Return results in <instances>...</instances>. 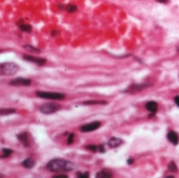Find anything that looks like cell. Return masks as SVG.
Listing matches in <instances>:
<instances>
[{
	"instance_id": "obj_1",
	"label": "cell",
	"mask_w": 179,
	"mask_h": 178,
	"mask_svg": "<svg viewBox=\"0 0 179 178\" xmlns=\"http://www.w3.org/2000/svg\"><path fill=\"white\" fill-rule=\"evenodd\" d=\"M46 168L51 172H69L75 170V166L69 160L61 159V158H55L47 163Z\"/></svg>"
},
{
	"instance_id": "obj_2",
	"label": "cell",
	"mask_w": 179,
	"mask_h": 178,
	"mask_svg": "<svg viewBox=\"0 0 179 178\" xmlns=\"http://www.w3.org/2000/svg\"><path fill=\"white\" fill-rule=\"evenodd\" d=\"M19 70V66L14 63L0 64V76H13Z\"/></svg>"
},
{
	"instance_id": "obj_3",
	"label": "cell",
	"mask_w": 179,
	"mask_h": 178,
	"mask_svg": "<svg viewBox=\"0 0 179 178\" xmlns=\"http://www.w3.org/2000/svg\"><path fill=\"white\" fill-rule=\"evenodd\" d=\"M37 96L46 100H64L65 94L59 93V92H45V91H37Z\"/></svg>"
},
{
	"instance_id": "obj_4",
	"label": "cell",
	"mask_w": 179,
	"mask_h": 178,
	"mask_svg": "<svg viewBox=\"0 0 179 178\" xmlns=\"http://www.w3.org/2000/svg\"><path fill=\"white\" fill-rule=\"evenodd\" d=\"M60 108H61L60 105L56 104V103H46V104H43L40 107V111L43 114H51L60 110Z\"/></svg>"
},
{
	"instance_id": "obj_5",
	"label": "cell",
	"mask_w": 179,
	"mask_h": 178,
	"mask_svg": "<svg viewBox=\"0 0 179 178\" xmlns=\"http://www.w3.org/2000/svg\"><path fill=\"white\" fill-rule=\"evenodd\" d=\"M99 127H101V123L99 122H91V123H89V124L83 125L82 127L80 128V130H81V132L86 133V132L95 131V130H97Z\"/></svg>"
},
{
	"instance_id": "obj_6",
	"label": "cell",
	"mask_w": 179,
	"mask_h": 178,
	"mask_svg": "<svg viewBox=\"0 0 179 178\" xmlns=\"http://www.w3.org/2000/svg\"><path fill=\"white\" fill-rule=\"evenodd\" d=\"M150 86V84H133L127 89L126 91L129 92V93H136V92L142 91L144 89L148 88Z\"/></svg>"
},
{
	"instance_id": "obj_7",
	"label": "cell",
	"mask_w": 179,
	"mask_h": 178,
	"mask_svg": "<svg viewBox=\"0 0 179 178\" xmlns=\"http://www.w3.org/2000/svg\"><path fill=\"white\" fill-rule=\"evenodd\" d=\"M31 84V80L24 79V78H17L9 82V85H12V86H29Z\"/></svg>"
},
{
	"instance_id": "obj_8",
	"label": "cell",
	"mask_w": 179,
	"mask_h": 178,
	"mask_svg": "<svg viewBox=\"0 0 179 178\" xmlns=\"http://www.w3.org/2000/svg\"><path fill=\"white\" fill-rule=\"evenodd\" d=\"M23 59L25 61H28V62H33L37 65H44L46 63V60L44 58H39V57H35V56H28V55H24L23 56Z\"/></svg>"
},
{
	"instance_id": "obj_9",
	"label": "cell",
	"mask_w": 179,
	"mask_h": 178,
	"mask_svg": "<svg viewBox=\"0 0 179 178\" xmlns=\"http://www.w3.org/2000/svg\"><path fill=\"white\" fill-rule=\"evenodd\" d=\"M146 109L148 110L152 115H154L157 112V110H158V104H157L156 102H154V101H150V102H148L146 104Z\"/></svg>"
},
{
	"instance_id": "obj_10",
	"label": "cell",
	"mask_w": 179,
	"mask_h": 178,
	"mask_svg": "<svg viewBox=\"0 0 179 178\" xmlns=\"http://www.w3.org/2000/svg\"><path fill=\"white\" fill-rule=\"evenodd\" d=\"M18 139L22 142L24 147H29V145H31V140H29V136L27 132H22V133L18 134Z\"/></svg>"
},
{
	"instance_id": "obj_11",
	"label": "cell",
	"mask_w": 179,
	"mask_h": 178,
	"mask_svg": "<svg viewBox=\"0 0 179 178\" xmlns=\"http://www.w3.org/2000/svg\"><path fill=\"white\" fill-rule=\"evenodd\" d=\"M167 138H168L169 142H172V144H173L174 146H177V145H178V142H179V136H178V134H177L176 132L170 131V132L168 133V135H167Z\"/></svg>"
},
{
	"instance_id": "obj_12",
	"label": "cell",
	"mask_w": 179,
	"mask_h": 178,
	"mask_svg": "<svg viewBox=\"0 0 179 178\" xmlns=\"http://www.w3.org/2000/svg\"><path fill=\"white\" fill-rule=\"evenodd\" d=\"M122 144H123V140L117 137H111L110 139L108 140V146L110 148H112V149H115V148L119 147Z\"/></svg>"
},
{
	"instance_id": "obj_13",
	"label": "cell",
	"mask_w": 179,
	"mask_h": 178,
	"mask_svg": "<svg viewBox=\"0 0 179 178\" xmlns=\"http://www.w3.org/2000/svg\"><path fill=\"white\" fill-rule=\"evenodd\" d=\"M35 160H33L31 158H26L25 160L22 161V166L26 169H31V168L35 167Z\"/></svg>"
},
{
	"instance_id": "obj_14",
	"label": "cell",
	"mask_w": 179,
	"mask_h": 178,
	"mask_svg": "<svg viewBox=\"0 0 179 178\" xmlns=\"http://www.w3.org/2000/svg\"><path fill=\"white\" fill-rule=\"evenodd\" d=\"M96 177L97 178H110L112 177V173L103 170V171H99V173L96 174Z\"/></svg>"
},
{
	"instance_id": "obj_15",
	"label": "cell",
	"mask_w": 179,
	"mask_h": 178,
	"mask_svg": "<svg viewBox=\"0 0 179 178\" xmlns=\"http://www.w3.org/2000/svg\"><path fill=\"white\" fill-rule=\"evenodd\" d=\"M83 105H106V101H86L83 102Z\"/></svg>"
},
{
	"instance_id": "obj_16",
	"label": "cell",
	"mask_w": 179,
	"mask_h": 178,
	"mask_svg": "<svg viewBox=\"0 0 179 178\" xmlns=\"http://www.w3.org/2000/svg\"><path fill=\"white\" fill-rule=\"evenodd\" d=\"M19 27L20 29L22 31H24V33H31V31H33V27H31V24H20L19 23Z\"/></svg>"
},
{
	"instance_id": "obj_17",
	"label": "cell",
	"mask_w": 179,
	"mask_h": 178,
	"mask_svg": "<svg viewBox=\"0 0 179 178\" xmlns=\"http://www.w3.org/2000/svg\"><path fill=\"white\" fill-rule=\"evenodd\" d=\"M15 109H11V108H4V109H0V115H9V114L15 113Z\"/></svg>"
},
{
	"instance_id": "obj_18",
	"label": "cell",
	"mask_w": 179,
	"mask_h": 178,
	"mask_svg": "<svg viewBox=\"0 0 179 178\" xmlns=\"http://www.w3.org/2000/svg\"><path fill=\"white\" fill-rule=\"evenodd\" d=\"M24 47L25 49H26L27 51H31V53H41V50L40 49H38V48H36L35 46H31V45H24Z\"/></svg>"
},
{
	"instance_id": "obj_19",
	"label": "cell",
	"mask_w": 179,
	"mask_h": 178,
	"mask_svg": "<svg viewBox=\"0 0 179 178\" xmlns=\"http://www.w3.org/2000/svg\"><path fill=\"white\" fill-rule=\"evenodd\" d=\"M168 169H169V171H171V173H176V172L178 171V168H177L176 163H175L174 161H171V163H169Z\"/></svg>"
},
{
	"instance_id": "obj_20",
	"label": "cell",
	"mask_w": 179,
	"mask_h": 178,
	"mask_svg": "<svg viewBox=\"0 0 179 178\" xmlns=\"http://www.w3.org/2000/svg\"><path fill=\"white\" fill-rule=\"evenodd\" d=\"M1 152H2V154H1V156L0 157H9V155H11L12 153H13V151L9 149H7V148H3L2 150H1Z\"/></svg>"
},
{
	"instance_id": "obj_21",
	"label": "cell",
	"mask_w": 179,
	"mask_h": 178,
	"mask_svg": "<svg viewBox=\"0 0 179 178\" xmlns=\"http://www.w3.org/2000/svg\"><path fill=\"white\" fill-rule=\"evenodd\" d=\"M66 11L68 12V13H75V12H77V5H75V4H68V5H66Z\"/></svg>"
},
{
	"instance_id": "obj_22",
	"label": "cell",
	"mask_w": 179,
	"mask_h": 178,
	"mask_svg": "<svg viewBox=\"0 0 179 178\" xmlns=\"http://www.w3.org/2000/svg\"><path fill=\"white\" fill-rule=\"evenodd\" d=\"M86 149L90 150V151H92V152H96V151H99V146L89 145V146H86Z\"/></svg>"
},
{
	"instance_id": "obj_23",
	"label": "cell",
	"mask_w": 179,
	"mask_h": 178,
	"mask_svg": "<svg viewBox=\"0 0 179 178\" xmlns=\"http://www.w3.org/2000/svg\"><path fill=\"white\" fill-rule=\"evenodd\" d=\"M73 138H75V134H73V133L69 134L68 138H67V144H68V145H71V144H72V142H73Z\"/></svg>"
},
{
	"instance_id": "obj_24",
	"label": "cell",
	"mask_w": 179,
	"mask_h": 178,
	"mask_svg": "<svg viewBox=\"0 0 179 178\" xmlns=\"http://www.w3.org/2000/svg\"><path fill=\"white\" fill-rule=\"evenodd\" d=\"M77 176L80 178H87V177H89V173L88 172H85V173H77Z\"/></svg>"
},
{
	"instance_id": "obj_25",
	"label": "cell",
	"mask_w": 179,
	"mask_h": 178,
	"mask_svg": "<svg viewBox=\"0 0 179 178\" xmlns=\"http://www.w3.org/2000/svg\"><path fill=\"white\" fill-rule=\"evenodd\" d=\"M68 176L65 175V174H58V175H55L53 178H67Z\"/></svg>"
},
{
	"instance_id": "obj_26",
	"label": "cell",
	"mask_w": 179,
	"mask_h": 178,
	"mask_svg": "<svg viewBox=\"0 0 179 178\" xmlns=\"http://www.w3.org/2000/svg\"><path fill=\"white\" fill-rule=\"evenodd\" d=\"M174 102H175V104L177 105V106L179 107V96H176L174 98Z\"/></svg>"
},
{
	"instance_id": "obj_27",
	"label": "cell",
	"mask_w": 179,
	"mask_h": 178,
	"mask_svg": "<svg viewBox=\"0 0 179 178\" xmlns=\"http://www.w3.org/2000/svg\"><path fill=\"white\" fill-rule=\"evenodd\" d=\"M157 2H160V3H164V4H166V3H169V1H170V0H156Z\"/></svg>"
},
{
	"instance_id": "obj_28",
	"label": "cell",
	"mask_w": 179,
	"mask_h": 178,
	"mask_svg": "<svg viewBox=\"0 0 179 178\" xmlns=\"http://www.w3.org/2000/svg\"><path fill=\"white\" fill-rule=\"evenodd\" d=\"M99 152H102V153H103V152H105V149H104V146H103V145L99 146Z\"/></svg>"
},
{
	"instance_id": "obj_29",
	"label": "cell",
	"mask_w": 179,
	"mask_h": 178,
	"mask_svg": "<svg viewBox=\"0 0 179 178\" xmlns=\"http://www.w3.org/2000/svg\"><path fill=\"white\" fill-rule=\"evenodd\" d=\"M128 163H129V165H131V163H133V159H128Z\"/></svg>"
},
{
	"instance_id": "obj_30",
	"label": "cell",
	"mask_w": 179,
	"mask_h": 178,
	"mask_svg": "<svg viewBox=\"0 0 179 178\" xmlns=\"http://www.w3.org/2000/svg\"><path fill=\"white\" fill-rule=\"evenodd\" d=\"M177 51H178V53H179V47H178V48H177Z\"/></svg>"
},
{
	"instance_id": "obj_31",
	"label": "cell",
	"mask_w": 179,
	"mask_h": 178,
	"mask_svg": "<svg viewBox=\"0 0 179 178\" xmlns=\"http://www.w3.org/2000/svg\"><path fill=\"white\" fill-rule=\"evenodd\" d=\"M0 177H3V175H1V174H0Z\"/></svg>"
},
{
	"instance_id": "obj_32",
	"label": "cell",
	"mask_w": 179,
	"mask_h": 178,
	"mask_svg": "<svg viewBox=\"0 0 179 178\" xmlns=\"http://www.w3.org/2000/svg\"><path fill=\"white\" fill-rule=\"evenodd\" d=\"M0 53H1V50H0Z\"/></svg>"
}]
</instances>
